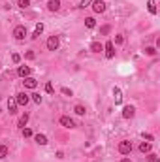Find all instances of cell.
<instances>
[{
  "mask_svg": "<svg viewBox=\"0 0 160 162\" xmlns=\"http://www.w3.org/2000/svg\"><path fill=\"white\" fill-rule=\"evenodd\" d=\"M59 45H60V41H59V36H49V40H47V49L49 51H57L59 49Z\"/></svg>",
  "mask_w": 160,
  "mask_h": 162,
  "instance_id": "1",
  "label": "cell"
},
{
  "mask_svg": "<svg viewBox=\"0 0 160 162\" xmlns=\"http://www.w3.org/2000/svg\"><path fill=\"white\" fill-rule=\"evenodd\" d=\"M119 153H121V154H130V153H132V142H128V139L121 142V143H119Z\"/></svg>",
  "mask_w": 160,
  "mask_h": 162,
  "instance_id": "2",
  "label": "cell"
},
{
  "mask_svg": "<svg viewBox=\"0 0 160 162\" xmlns=\"http://www.w3.org/2000/svg\"><path fill=\"white\" fill-rule=\"evenodd\" d=\"M13 36H15V40H25V36H26V26H23V25L15 26V29H13Z\"/></svg>",
  "mask_w": 160,
  "mask_h": 162,
  "instance_id": "3",
  "label": "cell"
},
{
  "mask_svg": "<svg viewBox=\"0 0 160 162\" xmlns=\"http://www.w3.org/2000/svg\"><path fill=\"white\" fill-rule=\"evenodd\" d=\"M15 102H17V105H26V104L30 102V96L26 94V93H19L17 98H15Z\"/></svg>",
  "mask_w": 160,
  "mask_h": 162,
  "instance_id": "4",
  "label": "cell"
},
{
  "mask_svg": "<svg viewBox=\"0 0 160 162\" xmlns=\"http://www.w3.org/2000/svg\"><path fill=\"white\" fill-rule=\"evenodd\" d=\"M60 124L64 126V128H75V123H74V119H70L68 115H62V117H60Z\"/></svg>",
  "mask_w": 160,
  "mask_h": 162,
  "instance_id": "5",
  "label": "cell"
},
{
  "mask_svg": "<svg viewBox=\"0 0 160 162\" xmlns=\"http://www.w3.org/2000/svg\"><path fill=\"white\" fill-rule=\"evenodd\" d=\"M92 10L96 13H104L106 11V2H104V0H94L92 2Z\"/></svg>",
  "mask_w": 160,
  "mask_h": 162,
  "instance_id": "6",
  "label": "cell"
},
{
  "mask_svg": "<svg viewBox=\"0 0 160 162\" xmlns=\"http://www.w3.org/2000/svg\"><path fill=\"white\" fill-rule=\"evenodd\" d=\"M134 115H136L134 105H124V108H122V117H124V119H132Z\"/></svg>",
  "mask_w": 160,
  "mask_h": 162,
  "instance_id": "7",
  "label": "cell"
},
{
  "mask_svg": "<svg viewBox=\"0 0 160 162\" xmlns=\"http://www.w3.org/2000/svg\"><path fill=\"white\" fill-rule=\"evenodd\" d=\"M104 49H106V57L107 59H113L115 57V45H113V41H107V44L104 45Z\"/></svg>",
  "mask_w": 160,
  "mask_h": 162,
  "instance_id": "8",
  "label": "cell"
},
{
  "mask_svg": "<svg viewBox=\"0 0 160 162\" xmlns=\"http://www.w3.org/2000/svg\"><path fill=\"white\" fill-rule=\"evenodd\" d=\"M23 83H25V87H26V89H36V87H38V81L34 79V77H30V75H29V77H25V81H23Z\"/></svg>",
  "mask_w": 160,
  "mask_h": 162,
  "instance_id": "9",
  "label": "cell"
},
{
  "mask_svg": "<svg viewBox=\"0 0 160 162\" xmlns=\"http://www.w3.org/2000/svg\"><path fill=\"white\" fill-rule=\"evenodd\" d=\"M17 75L23 77V79H25V77H29V75H30V68H29V66H19V68H17Z\"/></svg>",
  "mask_w": 160,
  "mask_h": 162,
  "instance_id": "10",
  "label": "cell"
},
{
  "mask_svg": "<svg viewBox=\"0 0 160 162\" xmlns=\"http://www.w3.org/2000/svg\"><path fill=\"white\" fill-rule=\"evenodd\" d=\"M47 8H49V11H59L60 10V0H49V2H47Z\"/></svg>",
  "mask_w": 160,
  "mask_h": 162,
  "instance_id": "11",
  "label": "cell"
},
{
  "mask_svg": "<svg viewBox=\"0 0 160 162\" xmlns=\"http://www.w3.org/2000/svg\"><path fill=\"white\" fill-rule=\"evenodd\" d=\"M90 51L100 53V51H104V45L100 44V41H92V44H90Z\"/></svg>",
  "mask_w": 160,
  "mask_h": 162,
  "instance_id": "12",
  "label": "cell"
},
{
  "mask_svg": "<svg viewBox=\"0 0 160 162\" xmlns=\"http://www.w3.org/2000/svg\"><path fill=\"white\" fill-rule=\"evenodd\" d=\"M147 10L151 15H156V4H155V0H147Z\"/></svg>",
  "mask_w": 160,
  "mask_h": 162,
  "instance_id": "13",
  "label": "cell"
},
{
  "mask_svg": "<svg viewBox=\"0 0 160 162\" xmlns=\"http://www.w3.org/2000/svg\"><path fill=\"white\" fill-rule=\"evenodd\" d=\"M41 32H44V25H41V23H38V25H36V30L32 32V36H30V38H34V40H36V38H40V34H41Z\"/></svg>",
  "mask_w": 160,
  "mask_h": 162,
  "instance_id": "14",
  "label": "cell"
},
{
  "mask_svg": "<svg viewBox=\"0 0 160 162\" xmlns=\"http://www.w3.org/2000/svg\"><path fill=\"white\" fill-rule=\"evenodd\" d=\"M8 109H10L11 115H15L17 113V102L15 100H8Z\"/></svg>",
  "mask_w": 160,
  "mask_h": 162,
  "instance_id": "15",
  "label": "cell"
},
{
  "mask_svg": "<svg viewBox=\"0 0 160 162\" xmlns=\"http://www.w3.org/2000/svg\"><path fill=\"white\" fill-rule=\"evenodd\" d=\"M34 139H36L38 145H45V143H47V138L44 136V134H36V136H34Z\"/></svg>",
  "mask_w": 160,
  "mask_h": 162,
  "instance_id": "16",
  "label": "cell"
},
{
  "mask_svg": "<svg viewBox=\"0 0 160 162\" xmlns=\"http://www.w3.org/2000/svg\"><path fill=\"white\" fill-rule=\"evenodd\" d=\"M140 151L145 154V153H151V143L149 142H141L140 143Z\"/></svg>",
  "mask_w": 160,
  "mask_h": 162,
  "instance_id": "17",
  "label": "cell"
},
{
  "mask_svg": "<svg viewBox=\"0 0 160 162\" xmlns=\"http://www.w3.org/2000/svg\"><path fill=\"white\" fill-rule=\"evenodd\" d=\"M113 94H115V104H121L122 102V96H121V89L119 87L113 89Z\"/></svg>",
  "mask_w": 160,
  "mask_h": 162,
  "instance_id": "18",
  "label": "cell"
},
{
  "mask_svg": "<svg viewBox=\"0 0 160 162\" xmlns=\"http://www.w3.org/2000/svg\"><path fill=\"white\" fill-rule=\"evenodd\" d=\"M85 26H87V29H94V26H96L94 17H87V19H85Z\"/></svg>",
  "mask_w": 160,
  "mask_h": 162,
  "instance_id": "19",
  "label": "cell"
},
{
  "mask_svg": "<svg viewBox=\"0 0 160 162\" xmlns=\"http://www.w3.org/2000/svg\"><path fill=\"white\" fill-rule=\"evenodd\" d=\"M74 111H75L77 115H85V113H87L85 105H81V104H77V105H75V108H74Z\"/></svg>",
  "mask_w": 160,
  "mask_h": 162,
  "instance_id": "20",
  "label": "cell"
},
{
  "mask_svg": "<svg viewBox=\"0 0 160 162\" xmlns=\"http://www.w3.org/2000/svg\"><path fill=\"white\" fill-rule=\"evenodd\" d=\"M26 123H29V113L21 115V119H19V126H21V128H25V126H26Z\"/></svg>",
  "mask_w": 160,
  "mask_h": 162,
  "instance_id": "21",
  "label": "cell"
},
{
  "mask_svg": "<svg viewBox=\"0 0 160 162\" xmlns=\"http://www.w3.org/2000/svg\"><path fill=\"white\" fill-rule=\"evenodd\" d=\"M147 160L149 162H160V157L155 154V153H147Z\"/></svg>",
  "mask_w": 160,
  "mask_h": 162,
  "instance_id": "22",
  "label": "cell"
},
{
  "mask_svg": "<svg viewBox=\"0 0 160 162\" xmlns=\"http://www.w3.org/2000/svg\"><path fill=\"white\" fill-rule=\"evenodd\" d=\"M8 153H10V149L6 145H0V158H6L8 157Z\"/></svg>",
  "mask_w": 160,
  "mask_h": 162,
  "instance_id": "23",
  "label": "cell"
},
{
  "mask_svg": "<svg viewBox=\"0 0 160 162\" xmlns=\"http://www.w3.org/2000/svg\"><path fill=\"white\" fill-rule=\"evenodd\" d=\"M17 6H19V8H29L30 0H17Z\"/></svg>",
  "mask_w": 160,
  "mask_h": 162,
  "instance_id": "24",
  "label": "cell"
},
{
  "mask_svg": "<svg viewBox=\"0 0 160 162\" xmlns=\"http://www.w3.org/2000/svg\"><path fill=\"white\" fill-rule=\"evenodd\" d=\"M53 90H55V89H53L51 83H45V93H47V94H53Z\"/></svg>",
  "mask_w": 160,
  "mask_h": 162,
  "instance_id": "25",
  "label": "cell"
},
{
  "mask_svg": "<svg viewBox=\"0 0 160 162\" xmlns=\"http://www.w3.org/2000/svg\"><path fill=\"white\" fill-rule=\"evenodd\" d=\"M11 60L15 62V64H19V62H21V55H17V53H13V55H11Z\"/></svg>",
  "mask_w": 160,
  "mask_h": 162,
  "instance_id": "26",
  "label": "cell"
},
{
  "mask_svg": "<svg viewBox=\"0 0 160 162\" xmlns=\"http://www.w3.org/2000/svg\"><path fill=\"white\" fill-rule=\"evenodd\" d=\"M23 136L25 138H32V130L30 128H23Z\"/></svg>",
  "mask_w": 160,
  "mask_h": 162,
  "instance_id": "27",
  "label": "cell"
},
{
  "mask_svg": "<svg viewBox=\"0 0 160 162\" xmlns=\"http://www.w3.org/2000/svg\"><path fill=\"white\" fill-rule=\"evenodd\" d=\"M145 53L152 57V55H156V49H155V47H147V49H145Z\"/></svg>",
  "mask_w": 160,
  "mask_h": 162,
  "instance_id": "28",
  "label": "cell"
},
{
  "mask_svg": "<svg viewBox=\"0 0 160 162\" xmlns=\"http://www.w3.org/2000/svg\"><path fill=\"white\" fill-rule=\"evenodd\" d=\"M115 44H117V45H121V44H124V38L121 36V34H119V36H115Z\"/></svg>",
  "mask_w": 160,
  "mask_h": 162,
  "instance_id": "29",
  "label": "cell"
},
{
  "mask_svg": "<svg viewBox=\"0 0 160 162\" xmlns=\"http://www.w3.org/2000/svg\"><path fill=\"white\" fill-rule=\"evenodd\" d=\"M34 57H36V55H34L32 51H26V55H25V59H26V60H32Z\"/></svg>",
  "mask_w": 160,
  "mask_h": 162,
  "instance_id": "30",
  "label": "cell"
},
{
  "mask_svg": "<svg viewBox=\"0 0 160 162\" xmlns=\"http://www.w3.org/2000/svg\"><path fill=\"white\" fill-rule=\"evenodd\" d=\"M32 100L36 102V104H41V96L40 94H32Z\"/></svg>",
  "mask_w": 160,
  "mask_h": 162,
  "instance_id": "31",
  "label": "cell"
},
{
  "mask_svg": "<svg viewBox=\"0 0 160 162\" xmlns=\"http://www.w3.org/2000/svg\"><path fill=\"white\" fill-rule=\"evenodd\" d=\"M89 4H90V0H81V2H79V8H87Z\"/></svg>",
  "mask_w": 160,
  "mask_h": 162,
  "instance_id": "32",
  "label": "cell"
},
{
  "mask_svg": "<svg viewBox=\"0 0 160 162\" xmlns=\"http://www.w3.org/2000/svg\"><path fill=\"white\" fill-rule=\"evenodd\" d=\"M62 94H66V96H72V89L64 87V89H62Z\"/></svg>",
  "mask_w": 160,
  "mask_h": 162,
  "instance_id": "33",
  "label": "cell"
},
{
  "mask_svg": "<svg viewBox=\"0 0 160 162\" xmlns=\"http://www.w3.org/2000/svg\"><path fill=\"white\" fill-rule=\"evenodd\" d=\"M143 138L147 139V142H152V139H155V138H152V134H143Z\"/></svg>",
  "mask_w": 160,
  "mask_h": 162,
  "instance_id": "34",
  "label": "cell"
},
{
  "mask_svg": "<svg viewBox=\"0 0 160 162\" xmlns=\"http://www.w3.org/2000/svg\"><path fill=\"white\" fill-rule=\"evenodd\" d=\"M109 32V26L106 25V26H102V30H100V34H107Z\"/></svg>",
  "mask_w": 160,
  "mask_h": 162,
  "instance_id": "35",
  "label": "cell"
},
{
  "mask_svg": "<svg viewBox=\"0 0 160 162\" xmlns=\"http://www.w3.org/2000/svg\"><path fill=\"white\" fill-rule=\"evenodd\" d=\"M121 162H132V160H130V158H122Z\"/></svg>",
  "mask_w": 160,
  "mask_h": 162,
  "instance_id": "36",
  "label": "cell"
},
{
  "mask_svg": "<svg viewBox=\"0 0 160 162\" xmlns=\"http://www.w3.org/2000/svg\"><path fill=\"white\" fill-rule=\"evenodd\" d=\"M0 68H2V64H0Z\"/></svg>",
  "mask_w": 160,
  "mask_h": 162,
  "instance_id": "37",
  "label": "cell"
}]
</instances>
